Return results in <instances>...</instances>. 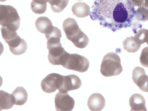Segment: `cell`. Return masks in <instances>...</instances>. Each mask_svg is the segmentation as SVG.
<instances>
[{
  "label": "cell",
  "mask_w": 148,
  "mask_h": 111,
  "mask_svg": "<svg viewBox=\"0 0 148 111\" xmlns=\"http://www.w3.org/2000/svg\"><path fill=\"white\" fill-rule=\"evenodd\" d=\"M69 0H49L51 10L54 12L60 13L68 5Z\"/></svg>",
  "instance_id": "44dd1931"
},
{
  "label": "cell",
  "mask_w": 148,
  "mask_h": 111,
  "mask_svg": "<svg viewBox=\"0 0 148 111\" xmlns=\"http://www.w3.org/2000/svg\"><path fill=\"white\" fill-rule=\"evenodd\" d=\"M105 101L103 95L100 93H95L91 95L88 98V106L91 111H101L105 107Z\"/></svg>",
  "instance_id": "7c38bea8"
},
{
  "label": "cell",
  "mask_w": 148,
  "mask_h": 111,
  "mask_svg": "<svg viewBox=\"0 0 148 111\" xmlns=\"http://www.w3.org/2000/svg\"><path fill=\"white\" fill-rule=\"evenodd\" d=\"M82 85L81 80L76 75H71L63 76L61 85L58 90L59 92H67L70 91L79 89Z\"/></svg>",
  "instance_id": "9c48e42d"
},
{
  "label": "cell",
  "mask_w": 148,
  "mask_h": 111,
  "mask_svg": "<svg viewBox=\"0 0 148 111\" xmlns=\"http://www.w3.org/2000/svg\"><path fill=\"white\" fill-rule=\"evenodd\" d=\"M72 10L74 15L78 18H85L91 14L90 7L84 2L76 3L72 6Z\"/></svg>",
  "instance_id": "5bb4252c"
},
{
  "label": "cell",
  "mask_w": 148,
  "mask_h": 111,
  "mask_svg": "<svg viewBox=\"0 0 148 111\" xmlns=\"http://www.w3.org/2000/svg\"><path fill=\"white\" fill-rule=\"evenodd\" d=\"M55 106L58 111H71L73 109L75 101L67 92H58L56 95Z\"/></svg>",
  "instance_id": "ba28073f"
},
{
  "label": "cell",
  "mask_w": 148,
  "mask_h": 111,
  "mask_svg": "<svg viewBox=\"0 0 148 111\" xmlns=\"http://www.w3.org/2000/svg\"><path fill=\"white\" fill-rule=\"evenodd\" d=\"M132 79L140 89L144 92H147L148 76L142 67H136L132 73Z\"/></svg>",
  "instance_id": "30bf717a"
},
{
  "label": "cell",
  "mask_w": 148,
  "mask_h": 111,
  "mask_svg": "<svg viewBox=\"0 0 148 111\" xmlns=\"http://www.w3.org/2000/svg\"><path fill=\"white\" fill-rule=\"evenodd\" d=\"M63 28L67 39L76 47L83 49L88 45L89 42L88 37L82 31L75 19L69 18L65 20Z\"/></svg>",
  "instance_id": "7a4b0ae2"
},
{
  "label": "cell",
  "mask_w": 148,
  "mask_h": 111,
  "mask_svg": "<svg viewBox=\"0 0 148 111\" xmlns=\"http://www.w3.org/2000/svg\"><path fill=\"white\" fill-rule=\"evenodd\" d=\"M90 63L87 58L77 54L69 53L62 65L67 69L84 73L88 71Z\"/></svg>",
  "instance_id": "5b68a950"
},
{
  "label": "cell",
  "mask_w": 148,
  "mask_h": 111,
  "mask_svg": "<svg viewBox=\"0 0 148 111\" xmlns=\"http://www.w3.org/2000/svg\"><path fill=\"white\" fill-rule=\"evenodd\" d=\"M124 49L129 53H134L138 51L141 47L140 45L136 41L133 36L127 37L123 42Z\"/></svg>",
  "instance_id": "ffe728a7"
},
{
  "label": "cell",
  "mask_w": 148,
  "mask_h": 111,
  "mask_svg": "<svg viewBox=\"0 0 148 111\" xmlns=\"http://www.w3.org/2000/svg\"><path fill=\"white\" fill-rule=\"evenodd\" d=\"M122 71L123 67L119 56L113 52L106 54L103 58L100 67L102 75L109 77L119 75Z\"/></svg>",
  "instance_id": "277c9868"
},
{
  "label": "cell",
  "mask_w": 148,
  "mask_h": 111,
  "mask_svg": "<svg viewBox=\"0 0 148 111\" xmlns=\"http://www.w3.org/2000/svg\"><path fill=\"white\" fill-rule=\"evenodd\" d=\"M63 76L56 73L49 74L41 83L42 90L47 93L55 92L61 85Z\"/></svg>",
  "instance_id": "52a82bcc"
},
{
  "label": "cell",
  "mask_w": 148,
  "mask_h": 111,
  "mask_svg": "<svg viewBox=\"0 0 148 111\" xmlns=\"http://www.w3.org/2000/svg\"><path fill=\"white\" fill-rule=\"evenodd\" d=\"M140 60L142 66L148 68V47H145L142 50Z\"/></svg>",
  "instance_id": "603a6c76"
},
{
  "label": "cell",
  "mask_w": 148,
  "mask_h": 111,
  "mask_svg": "<svg viewBox=\"0 0 148 111\" xmlns=\"http://www.w3.org/2000/svg\"><path fill=\"white\" fill-rule=\"evenodd\" d=\"M35 26L38 31L45 35L50 32L53 27L51 20L45 16L39 17L37 18L35 22Z\"/></svg>",
  "instance_id": "9a60e30c"
},
{
  "label": "cell",
  "mask_w": 148,
  "mask_h": 111,
  "mask_svg": "<svg viewBox=\"0 0 148 111\" xmlns=\"http://www.w3.org/2000/svg\"><path fill=\"white\" fill-rule=\"evenodd\" d=\"M90 16L114 32L130 27L137 21L135 8L130 0H95Z\"/></svg>",
  "instance_id": "6da1fadb"
},
{
  "label": "cell",
  "mask_w": 148,
  "mask_h": 111,
  "mask_svg": "<svg viewBox=\"0 0 148 111\" xmlns=\"http://www.w3.org/2000/svg\"><path fill=\"white\" fill-rule=\"evenodd\" d=\"M130 1L135 9L141 6H145L146 0H130Z\"/></svg>",
  "instance_id": "cb8c5ba5"
},
{
  "label": "cell",
  "mask_w": 148,
  "mask_h": 111,
  "mask_svg": "<svg viewBox=\"0 0 148 111\" xmlns=\"http://www.w3.org/2000/svg\"><path fill=\"white\" fill-rule=\"evenodd\" d=\"M129 104L131 108V111H147L145 98L139 94H134L131 96Z\"/></svg>",
  "instance_id": "4fadbf2b"
},
{
  "label": "cell",
  "mask_w": 148,
  "mask_h": 111,
  "mask_svg": "<svg viewBox=\"0 0 148 111\" xmlns=\"http://www.w3.org/2000/svg\"><path fill=\"white\" fill-rule=\"evenodd\" d=\"M136 18L137 22H145L148 21V9L145 6L136 9Z\"/></svg>",
  "instance_id": "7402d4cb"
},
{
  "label": "cell",
  "mask_w": 148,
  "mask_h": 111,
  "mask_svg": "<svg viewBox=\"0 0 148 111\" xmlns=\"http://www.w3.org/2000/svg\"><path fill=\"white\" fill-rule=\"evenodd\" d=\"M45 36L47 40V45L60 43L61 32L58 28L53 26L50 32L45 34Z\"/></svg>",
  "instance_id": "ac0fdd59"
},
{
  "label": "cell",
  "mask_w": 148,
  "mask_h": 111,
  "mask_svg": "<svg viewBox=\"0 0 148 111\" xmlns=\"http://www.w3.org/2000/svg\"><path fill=\"white\" fill-rule=\"evenodd\" d=\"M145 7L148 9V0H146L145 2Z\"/></svg>",
  "instance_id": "484cf974"
},
{
  "label": "cell",
  "mask_w": 148,
  "mask_h": 111,
  "mask_svg": "<svg viewBox=\"0 0 148 111\" xmlns=\"http://www.w3.org/2000/svg\"><path fill=\"white\" fill-rule=\"evenodd\" d=\"M49 50V62L53 65H61L68 55L69 53L64 50L61 43L47 46Z\"/></svg>",
  "instance_id": "8992f818"
},
{
  "label": "cell",
  "mask_w": 148,
  "mask_h": 111,
  "mask_svg": "<svg viewBox=\"0 0 148 111\" xmlns=\"http://www.w3.org/2000/svg\"><path fill=\"white\" fill-rule=\"evenodd\" d=\"M145 43H146L148 45V30L147 29L145 34Z\"/></svg>",
  "instance_id": "d4e9b609"
},
{
  "label": "cell",
  "mask_w": 148,
  "mask_h": 111,
  "mask_svg": "<svg viewBox=\"0 0 148 111\" xmlns=\"http://www.w3.org/2000/svg\"><path fill=\"white\" fill-rule=\"evenodd\" d=\"M21 18L16 9L9 5H0V25L16 31L20 25Z\"/></svg>",
  "instance_id": "3957f363"
},
{
  "label": "cell",
  "mask_w": 148,
  "mask_h": 111,
  "mask_svg": "<svg viewBox=\"0 0 148 111\" xmlns=\"http://www.w3.org/2000/svg\"><path fill=\"white\" fill-rule=\"evenodd\" d=\"M12 95L14 96V104L17 106H22L27 101L28 94L24 88L18 87L13 91Z\"/></svg>",
  "instance_id": "e0dca14e"
},
{
  "label": "cell",
  "mask_w": 148,
  "mask_h": 111,
  "mask_svg": "<svg viewBox=\"0 0 148 111\" xmlns=\"http://www.w3.org/2000/svg\"><path fill=\"white\" fill-rule=\"evenodd\" d=\"M77 1H83V0H77Z\"/></svg>",
  "instance_id": "4316f807"
},
{
  "label": "cell",
  "mask_w": 148,
  "mask_h": 111,
  "mask_svg": "<svg viewBox=\"0 0 148 111\" xmlns=\"http://www.w3.org/2000/svg\"></svg>",
  "instance_id": "83f0119b"
},
{
  "label": "cell",
  "mask_w": 148,
  "mask_h": 111,
  "mask_svg": "<svg viewBox=\"0 0 148 111\" xmlns=\"http://www.w3.org/2000/svg\"><path fill=\"white\" fill-rule=\"evenodd\" d=\"M12 53L15 55H20L27 51V45L25 40L18 36L7 43Z\"/></svg>",
  "instance_id": "8fae6325"
},
{
  "label": "cell",
  "mask_w": 148,
  "mask_h": 111,
  "mask_svg": "<svg viewBox=\"0 0 148 111\" xmlns=\"http://www.w3.org/2000/svg\"><path fill=\"white\" fill-rule=\"evenodd\" d=\"M49 0H33L30 5L32 10L36 14H42L46 11Z\"/></svg>",
  "instance_id": "d6986e66"
},
{
  "label": "cell",
  "mask_w": 148,
  "mask_h": 111,
  "mask_svg": "<svg viewBox=\"0 0 148 111\" xmlns=\"http://www.w3.org/2000/svg\"><path fill=\"white\" fill-rule=\"evenodd\" d=\"M14 104L13 95L4 91H0V110H8L11 109Z\"/></svg>",
  "instance_id": "2e32d148"
}]
</instances>
